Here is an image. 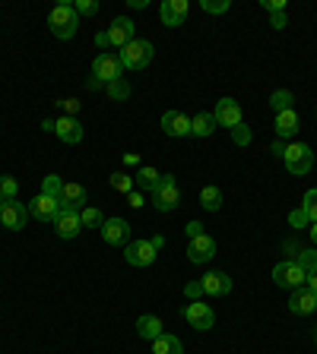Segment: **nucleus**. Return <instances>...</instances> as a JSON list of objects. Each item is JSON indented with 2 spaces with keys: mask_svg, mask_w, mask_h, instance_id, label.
<instances>
[{
  "mask_svg": "<svg viewBox=\"0 0 317 354\" xmlns=\"http://www.w3.org/2000/svg\"><path fill=\"white\" fill-rule=\"evenodd\" d=\"M48 25L60 42H67V38L76 35V29H80V13L73 10V3H58V7L48 13Z\"/></svg>",
  "mask_w": 317,
  "mask_h": 354,
  "instance_id": "1",
  "label": "nucleus"
},
{
  "mask_svg": "<svg viewBox=\"0 0 317 354\" xmlns=\"http://www.w3.org/2000/svg\"><path fill=\"white\" fill-rule=\"evenodd\" d=\"M152 54H156L152 42H146V38H134L130 45H124V48H121L117 60H121V66H124V70H143V66H150Z\"/></svg>",
  "mask_w": 317,
  "mask_h": 354,
  "instance_id": "2",
  "label": "nucleus"
},
{
  "mask_svg": "<svg viewBox=\"0 0 317 354\" xmlns=\"http://www.w3.org/2000/svg\"><path fill=\"white\" fill-rule=\"evenodd\" d=\"M178 203H181V190H178L175 174H162L158 187L152 190V206H156V212H175Z\"/></svg>",
  "mask_w": 317,
  "mask_h": 354,
  "instance_id": "3",
  "label": "nucleus"
},
{
  "mask_svg": "<svg viewBox=\"0 0 317 354\" xmlns=\"http://www.w3.org/2000/svg\"><path fill=\"white\" fill-rule=\"evenodd\" d=\"M134 42V19L127 16H117L115 23L108 25V32H99L95 35V45H111V48H124V45Z\"/></svg>",
  "mask_w": 317,
  "mask_h": 354,
  "instance_id": "4",
  "label": "nucleus"
},
{
  "mask_svg": "<svg viewBox=\"0 0 317 354\" xmlns=\"http://www.w3.org/2000/svg\"><path fill=\"white\" fill-rule=\"evenodd\" d=\"M283 162L289 171L301 177V174H311V168H314V152H311L308 142H289L283 152Z\"/></svg>",
  "mask_w": 317,
  "mask_h": 354,
  "instance_id": "5",
  "label": "nucleus"
},
{
  "mask_svg": "<svg viewBox=\"0 0 317 354\" xmlns=\"http://www.w3.org/2000/svg\"><path fill=\"white\" fill-rule=\"evenodd\" d=\"M273 281L279 285V288H289V291H295V288H301L305 281H308V272L301 269L295 260H283V263L276 266L273 269Z\"/></svg>",
  "mask_w": 317,
  "mask_h": 354,
  "instance_id": "6",
  "label": "nucleus"
},
{
  "mask_svg": "<svg viewBox=\"0 0 317 354\" xmlns=\"http://www.w3.org/2000/svg\"><path fill=\"white\" fill-rule=\"evenodd\" d=\"M124 66H121V60L115 58V54H99V58L92 60V76H95V83H105V86H111V83H117V79H124Z\"/></svg>",
  "mask_w": 317,
  "mask_h": 354,
  "instance_id": "7",
  "label": "nucleus"
},
{
  "mask_svg": "<svg viewBox=\"0 0 317 354\" xmlns=\"http://www.w3.org/2000/svg\"><path fill=\"white\" fill-rule=\"evenodd\" d=\"M54 231H58V238L64 240H73L80 231H83V222H80V212L76 209H67V206H60L58 215H54Z\"/></svg>",
  "mask_w": 317,
  "mask_h": 354,
  "instance_id": "8",
  "label": "nucleus"
},
{
  "mask_svg": "<svg viewBox=\"0 0 317 354\" xmlns=\"http://www.w3.org/2000/svg\"><path fill=\"white\" fill-rule=\"evenodd\" d=\"M156 253L158 250L152 247L150 240H130V244L124 247V260L130 266H137V269H146V266L156 263Z\"/></svg>",
  "mask_w": 317,
  "mask_h": 354,
  "instance_id": "9",
  "label": "nucleus"
},
{
  "mask_svg": "<svg viewBox=\"0 0 317 354\" xmlns=\"http://www.w3.org/2000/svg\"><path fill=\"white\" fill-rule=\"evenodd\" d=\"M184 320L191 323V329L209 332L213 323H216V313L209 310V304H203V301H191V304L184 307Z\"/></svg>",
  "mask_w": 317,
  "mask_h": 354,
  "instance_id": "10",
  "label": "nucleus"
},
{
  "mask_svg": "<svg viewBox=\"0 0 317 354\" xmlns=\"http://www.w3.org/2000/svg\"><path fill=\"white\" fill-rule=\"evenodd\" d=\"M102 238H105L108 247H127L130 244V225H127V218H105Z\"/></svg>",
  "mask_w": 317,
  "mask_h": 354,
  "instance_id": "11",
  "label": "nucleus"
},
{
  "mask_svg": "<svg viewBox=\"0 0 317 354\" xmlns=\"http://www.w3.org/2000/svg\"><path fill=\"white\" fill-rule=\"evenodd\" d=\"M213 117H216V124L228 127V130H235V127L242 124V105L235 99H219L216 101V111H213Z\"/></svg>",
  "mask_w": 317,
  "mask_h": 354,
  "instance_id": "12",
  "label": "nucleus"
},
{
  "mask_svg": "<svg viewBox=\"0 0 317 354\" xmlns=\"http://www.w3.org/2000/svg\"><path fill=\"white\" fill-rule=\"evenodd\" d=\"M162 130H165V136H175V140L191 136V117L184 111H165L162 114Z\"/></svg>",
  "mask_w": 317,
  "mask_h": 354,
  "instance_id": "13",
  "label": "nucleus"
},
{
  "mask_svg": "<svg viewBox=\"0 0 317 354\" xmlns=\"http://www.w3.org/2000/svg\"><path fill=\"white\" fill-rule=\"evenodd\" d=\"M0 222H3V228L10 231H23L25 222H29V206H23V203H7V206L0 209Z\"/></svg>",
  "mask_w": 317,
  "mask_h": 354,
  "instance_id": "14",
  "label": "nucleus"
},
{
  "mask_svg": "<svg viewBox=\"0 0 317 354\" xmlns=\"http://www.w3.org/2000/svg\"><path fill=\"white\" fill-rule=\"evenodd\" d=\"M289 310L295 313V316H311V313L317 310V294L311 288H295L292 297H289Z\"/></svg>",
  "mask_w": 317,
  "mask_h": 354,
  "instance_id": "15",
  "label": "nucleus"
},
{
  "mask_svg": "<svg viewBox=\"0 0 317 354\" xmlns=\"http://www.w3.org/2000/svg\"><path fill=\"white\" fill-rule=\"evenodd\" d=\"M216 256V240L209 238V234H200V238H193L187 244V260L191 263H209Z\"/></svg>",
  "mask_w": 317,
  "mask_h": 354,
  "instance_id": "16",
  "label": "nucleus"
},
{
  "mask_svg": "<svg viewBox=\"0 0 317 354\" xmlns=\"http://www.w3.org/2000/svg\"><path fill=\"white\" fill-rule=\"evenodd\" d=\"M54 133H58V140H64L67 146H76V142H83V124L76 121V117H58L54 121Z\"/></svg>",
  "mask_w": 317,
  "mask_h": 354,
  "instance_id": "17",
  "label": "nucleus"
},
{
  "mask_svg": "<svg viewBox=\"0 0 317 354\" xmlns=\"http://www.w3.org/2000/svg\"><path fill=\"white\" fill-rule=\"evenodd\" d=\"M200 288H203V294H209V297H226L228 291H232V279H228L226 272H207L200 279Z\"/></svg>",
  "mask_w": 317,
  "mask_h": 354,
  "instance_id": "18",
  "label": "nucleus"
},
{
  "mask_svg": "<svg viewBox=\"0 0 317 354\" xmlns=\"http://www.w3.org/2000/svg\"><path fill=\"white\" fill-rule=\"evenodd\" d=\"M187 0H165L162 7H158V16H162V23L165 25H184V19H187Z\"/></svg>",
  "mask_w": 317,
  "mask_h": 354,
  "instance_id": "19",
  "label": "nucleus"
},
{
  "mask_svg": "<svg viewBox=\"0 0 317 354\" xmlns=\"http://www.w3.org/2000/svg\"><path fill=\"white\" fill-rule=\"evenodd\" d=\"M58 209H60L58 199H51V197H45V193H38V197L32 199V206H29V215L38 218V222H54Z\"/></svg>",
  "mask_w": 317,
  "mask_h": 354,
  "instance_id": "20",
  "label": "nucleus"
},
{
  "mask_svg": "<svg viewBox=\"0 0 317 354\" xmlns=\"http://www.w3.org/2000/svg\"><path fill=\"white\" fill-rule=\"evenodd\" d=\"M60 206H67V209H76V212H83V203H86V190H83V184H73V181H67L64 184V193H60V199H58Z\"/></svg>",
  "mask_w": 317,
  "mask_h": 354,
  "instance_id": "21",
  "label": "nucleus"
},
{
  "mask_svg": "<svg viewBox=\"0 0 317 354\" xmlns=\"http://www.w3.org/2000/svg\"><path fill=\"white\" fill-rule=\"evenodd\" d=\"M295 133H298V114H295V108L292 111H279V114H276V136H279V140H289Z\"/></svg>",
  "mask_w": 317,
  "mask_h": 354,
  "instance_id": "22",
  "label": "nucleus"
},
{
  "mask_svg": "<svg viewBox=\"0 0 317 354\" xmlns=\"http://www.w3.org/2000/svg\"><path fill=\"white\" fill-rule=\"evenodd\" d=\"M213 130H216V117L209 114V111H200V114L191 117V136L207 140V136H213Z\"/></svg>",
  "mask_w": 317,
  "mask_h": 354,
  "instance_id": "23",
  "label": "nucleus"
},
{
  "mask_svg": "<svg viewBox=\"0 0 317 354\" xmlns=\"http://www.w3.org/2000/svg\"><path fill=\"white\" fill-rule=\"evenodd\" d=\"M162 320L158 316H152V313H146V316H140L137 320V332H140V338H150V342H156L158 336H162Z\"/></svg>",
  "mask_w": 317,
  "mask_h": 354,
  "instance_id": "24",
  "label": "nucleus"
},
{
  "mask_svg": "<svg viewBox=\"0 0 317 354\" xmlns=\"http://www.w3.org/2000/svg\"><path fill=\"white\" fill-rule=\"evenodd\" d=\"M152 354H184L181 338L172 336V332H162V336L152 342Z\"/></svg>",
  "mask_w": 317,
  "mask_h": 354,
  "instance_id": "25",
  "label": "nucleus"
},
{
  "mask_svg": "<svg viewBox=\"0 0 317 354\" xmlns=\"http://www.w3.org/2000/svg\"><path fill=\"white\" fill-rule=\"evenodd\" d=\"M200 206L207 212H219L222 209V190L219 187H203L200 190Z\"/></svg>",
  "mask_w": 317,
  "mask_h": 354,
  "instance_id": "26",
  "label": "nucleus"
},
{
  "mask_svg": "<svg viewBox=\"0 0 317 354\" xmlns=\"http://www.w3.org/2000/svg\"><path fill=\"white\" fill-rule=\"evenodd\" d=\"M158 177H162V174H158L156 168H140L134 181H137V187H140V193H143V190H150V193H152V190L158 187Z\"/></svg>",
  "mask_w": 317,
  "mask_h": 354,
  "instance_id": "27",
  "label": "nucleus"
},
{
  "mask_svg": "<svg viewBox=\"0 0 317 354\" xmlns=\"http://www.w3.org/2000/svg\"><path fill=\"white\" fill-rule=\"evenodd\" d=\"M292 101H295V95L289 89H276L273 95H270V105L276 108V114H279V111H292Z\"/></svg>",
  "mask_w": 317,
  "mask_h": 354,
  "instance_id": "28",
  "label": "nucleus"
},
{
  "mask_svg": "<svg viewBox=\"0 0 317 354\" xmlns=\"http://www.w3.org/2000/svg\"><path fill=\"white\" fill-rule=\"evenodd\" d=\"M64 184H67V181H60L58 174H48V177L42 181V193H45V197H51V199H60V193H64Z\"/></svg>",
  "mask_w": 317,
  "mask_h": 354,
  "instance_id": "29",
  "label": "nucleus"
},
{
  "mask_svg": "<svg viewBox=\"0 0 317 354\" xmlns=\"http://www.w3.org/2000/svg\"><path fill=\"white\" fill-rule=\"evenodd\" d=\"M301 212L308 222H317V190H308L305 197H301Z\"/></svg>",
  "mask_w": 317,
  "mask_h": 354,
  "instance_id": "30",
  "label": "nucleus"
},
{
  "mask_svg": "<svg viewBox=\"0 0 317 354\" xmlns=\"http://www.w3.org/2000/svg\"><path fill=\"white\" fill-rule=\"evenodd\" d=\"M80 222H83V228H99L102 231V225H105V215L99 212V209H83V212H80Z\"/></svg>",
  "mask_w": 317,
  "mask_h": 354,
  "instance_id": "31",
  "label": "nucleus"
},
{
  "mask_svg": "<svg viewBox=\"0 0 317 354\" xmlns=\"http://www.w3.org/2000/svg\"><path fill=\"white\" fill-rule=\"evenodd\" d=\"M16 193H19V184L13 181L10 174H3V177H0V197L7 199V203H13V199H16Z\"/></svg>",
  "mask_w": 317,
  "mask_h": 354,
  "instance_id": "32",
  "label": "nucleus"
},
{
  "mask_svg": "<svg viewBox=\"0 0 317 354\" xmlns=\"http://www.w3.org/2000/svg\"><path fill=\"white\" fill-rule=\"evenodd\" d=\"M295 263H298L301 269H305V272L311 275V272L317 269V253H314V250H301V253L295 256Z\"/></svg>",
  "mask_w": 317,
  "mask_h": 354,
  "instance_id": "33",
  "label": "nucleus"
},
{
  "mask_svg": "<svg viewBox=\"0 0 317 354\" xmlns=\"http://www.w3.org/2000/svg\"><path fill=\"white\" fill-rule=\"evenodd\" d=\"M105 89H108V99H115V101H124L127 95H130V86H127L124 79H117V83L105 86Z\"/></svg>",
  "mask_w": 317,
  "mask_h": 354,
  "instance_id": "34",
  "label": "nucleus"
},
{
  "mask_svg": "<svg viewBox=\"0 0 317 354\" xmlns=\"http://www.w3.org/2000/svg\"><path fill=\"white\" fill-rule=\"evenodd\" d=\"M111 187L121 190V193H130V190H134V177H127L124 171H117V174H111Z\"/></svg>",
  "mask_w": 317,
  "mask_h": 354,
  "instance_id": "35",
  "label": "nucleus"
},
{
  "mask_svg": "<svg viewBox=\"0 0 317 354\" xmlns=\"http://www.w3.org/2000/svg\"><path fill=\"white\" fill-rule=\"evenodd\" d=\"M73 10L80 16H95V13H99V3H95V0H76Z\"/></svg>",
  "mask_w": 317,
  "mask_h": 354,
  "instance_id": "36",
  "label": "nucleus"
},
{
  "mask_svg": "<svg viewBox=\"0 0 317 354\" xmlns=\"http://www.w3.org/2000/svg\"><path fill=\"white\" fill-rule=\"evenodd\" d=\"M200 7H203V13H226L232 3H228V0H203Z\"/></svg>",
  "mask_w": 317,
  "mask_h": 354,
  "instance_id": "37",
  "label": "nucleus"
},
{
  "mask_svg": "<svg viewBox=\"0 0 317 354\" xmlns=\"http://www.w3.org/2000/svg\"><path fill=\"white\" fill-rule=\"evenodd\" d=\"M232 140L238 142V146H248V142H250V133H248V127H244V124H238V127H235V130H232Z\"/></svg>",
  "mask_w": 317,
  "mask_h": 354,
  "instance_id": "38",
  "label": "nucleus"
},
{
  "mask_svg": "<svg viewBox=\"0 0 317 354\" xmlns=\"http://www.w3.org/2000/svg\"><path fill=\"white\" fill-rule=\"evenodd\" d=\"M184 294L191 297V301H200V294H203L200 281H187V285H184Z\"/></svg>",
  "mask_w": 317,
  "mask_h": 354,
  "instance_id": "39",
  "label": "nucleus"
},
{
  "mask_svg": "<svg viewBox=\"0 0 317 354\" xmlns=\"http://www.w3.org/2000/svg\"><path fill=\"white\" fill-rule=\"evenodd\" d=\"M127 203H130L134 209H143V206H146V199H143L140 190H130V193H127Z\"/></svg>",
  "mask_w": 317,
  "mask_h": 354,
  "instance_id": "40",
  "label": "nucleus"
},
{
  "mask_svg": "<svg viewBox=\"0 0 317 354\" xmlns=\"http://www.w3.org/2000/svg\"><path fill=\"white\" fill-rule=\"evenodd\" d=\"M184 234H187V238H200V234H207V231H203V225L200 222H187V228H184Z\"/></svg>",
  "mask_w": 317,
  "mask_h": 354,
  "instance_id": "41",
  "label": "nucleus"
},
{
  "mask_svg": "<svg viewBox=\"0 0 317 354\" xmlns=\"http://www.w3.org/2000/svg\"><path fill=\"white\" fill-rule=\"evenodd\" d=\"M289 222H292V228H305V225H311L308 218H305V212H301V209H295V212L289 215Z\"/></svg>",
  "mask_w": 317,
  "mask_h": 354,
  "instance_id": "42",
  "label": "nucleus"
},
{
  "mask_svg": "<svg viewBox=\"0 0 317 354\" xmlns=\"http://www.w3.org/2000/svg\"><path fill=\"white\" fill-rule=\"evenodd\" d=\"M60 108L67 111V117H76V111H80V101H76V99H64V101H60Z\"/></svg>",
  "mask_w": 317,
  "mask_h": 354,
  "instance_id": "43",
  "label": "nucleus"
},
{
  "mask_svg": "<svg viewBox=\"0 0 317 354\" xmlns=\"http://www.w3.org/2000/svg\"><path fill=\"white\" fill-rule=\"evenodd\" d=\"M270 23H273V29H285V10H279V13H270Z\"/></svg>",
  "mask_w": 317,
  "mask_h": 354,
  "instance_id": "44",
  "label": "nucleus"
},
{
  "mask_svg": "<svg viewBox=\"0 0 317 354\" xmlns=\"http://www.w3.org/2000/svg\"><path fill=\"white\" fill-rule=\"evenodd\" d=\"M260 3H263L270 13H279V10H285V0H260Z\"/></svg>",
  "mask_w": 317,
  "mask_h": 354,
  "instance_id": "45",
  "label": "nucleus"
},
{
  "mask_svg": "<svg viewBox=\"0 0 317 354\" xmlns=\"http://www.w3.org/2000/svg\"><path fill=\"white\" fill-rule=\"evenodd\" d=\"M305 288H311V291H314V294H317V269L308 275V281H305Z\"/></svg>",
  "mask_w": 317,
  "mask_h": 354,
  "instance_id": "46",
  "label": "nucleus"
},
{
  "mask_svg": "<svg viewBox=\"0 0 317 354\" xmlns=\"http://www.w3.org/2000/svg\"><path fill=\"white\" fill-rule=\"evenodd\" d=\"M150 244L156 250H162V247H165V238H162V234H156V238H150Z\"/></svg>",
  "mask_w": 317,
  "mask_h": 354,
  "instance_id": "47",
  "label": "nucleus"
},
{
  "mask_svg": "<svg viewBox=\"0 0 317 354\" xmlns=\"http://www.w3.org/2000/svg\"><path fill=\"white\" fill-rule=\"evenodd\" d=\"M137 162H140V155H137V152H134V155H124V165H137Z\"/></svg>",
  "mask_w": 317,
  "mask_h": 354,
  "instance_id": "48",
  "label": "nucleus"
},
{
  "mask_svg": "<svg viewBox=\"0 0 317 354\" xmlns=\"http://www.w3.org/2000/svg\"><path fill=\"white\" fill-rule=\"evenodd\" d=\"M311 240L317 244V222H311Z\"/></svg>",
  "mask_w": 317,
  "mask_h": 354,
  "instance_id": "49",
  "label": "nucleus"
},
{
  "mask_svg": "<svg viewBox=\"0 0 317 354\" xmlns=\"http://www.w3.org/2000/svg\"><path fill=\"white\" fill-rule=\"evenodd\" d=\"M3 206H7V199H3V197H0V209H3Z\"/></svg>",
  "mask_w": 317,
  "mask_h": 354,
  "instance_id": "50",
  "label": "nucleus"
},
{
  "mask_svg": "<svg viewBox=\"0 0 317 354\" xmlns=\"http://www.w3.org/2000/svg\"><path fill=\"white\" fill-rule=\"evenodd\" d=\"M314 345H317V336H314Z\"/></svg>",
  "mask_w": 317,
  "mask_h": 354,
  "instance_id": "51",
  "label": "nucleus"
},
{
  "mask_svg": "<svg viewBox=\"0 0 317 354\" xmlns=\"http://www.w3.org/2000/svg\"><path fill=\"white\" fill-rule=\"evenodd\" d=\"M314 114H317V111H314Z\"/></svg>",
  "mask_w": 317,
  "mask_h": 354,
  "instance_id": "52",
  "label": "nucleus"
}]
</instances>
